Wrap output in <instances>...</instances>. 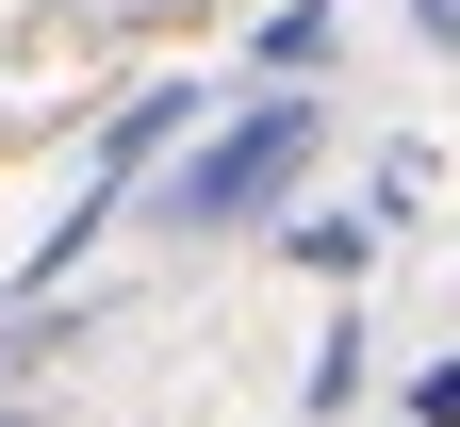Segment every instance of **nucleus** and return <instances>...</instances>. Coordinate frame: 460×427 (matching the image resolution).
Returning a JSON list of instances; mask_svg holds the SVG:
<instances>
[{"label": "nucleus", "instance_id": "obj_2", "mask_svg": "<svg viewBox=\"0 0 460 427\" xmlns=\"http://www.w3.org/2000/svg\"><path fill=\"white\" fill-rule=\"evenodd\" d=\"M411 33H428V49H460V0H411Z\"/></svg>", "mask_w": 460, "mask_h": 427}, {"label": "nucleus", "instance_id": "obj_1", "mask_svg": "<svg viewBox=\"0 0 460 427\" xmlns=\"http://www.w3.org/2000/svg\"><path fill=\"white\" fill-rule=\"evenodd\" d=\"M296 165H313V99H247V115H230V132L181 165V230H247Z\"/></svg>", "mask_w": 460, "mask_h": 427}]
</instances>
